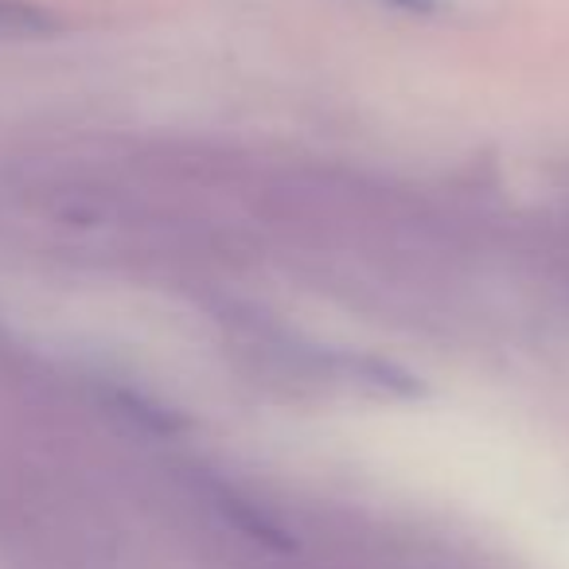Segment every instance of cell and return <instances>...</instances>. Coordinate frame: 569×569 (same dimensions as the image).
Wrapping results in <instances>:
<instances>
[{
	"mask_svg": "<svg viewBox=\"0 0 569 569\" xmlns=\"http://www.w3.org/2000/svg\"><path fill=\"white\" fill-rule=\"evenodd\" d=\"M56 20L28 0H0V40H28V36H48Z\"/></svg>",
	"mask_w": 569,
	"mask_h": 569,
	"instance_id": "1",
	"label": "cell"
}]
</instances>
